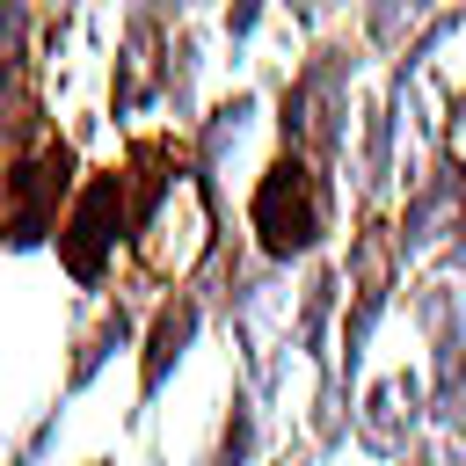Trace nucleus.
<instances>
[{"label":"nucleus","mask_w":466,"mask_h":466,"mask_svg":"<svg viewBox=\"0 0 466 466\" xmlns=\"http://www.w3.org/2000/svg\"><path fill=\"white\" fill-rule=\"evenodd\" d=\"M0 451H7V437H0Z\"/></svg>","instance_id":"obj_11"},{"label":"nucleus","mask_w":466,"mask_h":466,"mask_svg":"<svg viewBox=\"0 0 466 466\" xmlns=\"http://www.w3.org/2000/svg\"><path fill=\"white\" fill-rule=\"evenodd\" d=\"M335 233V175L299 153V146H269V160L255 167V189H248V240L269 269H291V262H313Z\"/></svg>","instance_id":"obj_1"},{"label":"nucleus","mask_w":466,"mask_h":466,"mask_svg":"<svg viewBox=\"0 0 466 466\" xmlns=\"http://www.w3.org/2000/svg\"><path fill=\"white\" fill-rule=\"evenodd\" d=\"M131 335H138V313H131V299H109V306L95 313V328L73 342V364H66V393H58V400H80V393L95 386V371H102L116 350H131Z\"/></svg>","instance_id":"obj_6"},{"label":"nucleus","mask_w":466,"mask_h":466,"mask_svg":"<svg viewBox=\"0 0 466 466\" xmlns=\"http://www.w3.org/2000/svg\"><path fill=\"white\" fill-rule=\"evenodd\" d=\"M255 124H262V95H255V87H233V95H226L211 116H197V138H189L197 167L218 182V175H226V160L248 146V131H255Z\"/></svg>","instance_id":"obj_5"},{"label":"nucleus","mask_w":466,"mask_h":466,"mask_svg":"<svg viewBox=\"0 0 466 466\" xmlns=\"http://www.w3.org/2000/svg\"><path fill=\"white\" fill-rule=\"evenodd\" d=\"M262 29V7H226V36L240 44V36H255Z\"/></svg>","instance_id":"obj_8"},{"label":"nucleus","mask_w":466,"mask_h":466,"mask_svg":"<svg viewBox=\"0 0 466 466\" xmlns=\"http://www.w3.org/2000/svg\"><path fill=\"white\" fill-rule=\"evenodd\" d=\"M87 466H116V459H87Z\"/></svg>","instance_id":"obj_10"},{"label":"nucleus","mask_w":466,"mask_h":466,"mask_svg":"<svg viewBox=\"0 0 466 466\" xmlns=\"http://www.w3.org/2000/svg\"><path fill=\"white\" fill-rule=\"evenodd\" d=\"M422 415H430V379L400 364V371H386V379L350 408V437H357V451H371V459L400 466V459L415 451Z\"/></svg>","instance_id":"obj_3"},{"label":"nucleus","mask_w":466,"mask_h":466,"mask_svg":"<svg viewBox=\"0 0 466 466\" xmlns=\"http://www.w3.org/2000/svg\"><path fill=\"white\" fill-rule=\"evenodd\" d=\"M29 29H36L29 7H0V116L36 102V87H29V66H36L29 58Z\"/></svg>","instance_id":"obj_7"},{"label":"nucleus","mask_w":466,"mask_h":466,"mask_svg":"<svg viewBox=\"0 0 466 466\" xmlns=\"http://www.w3.org/2000/svg\"><path fill=\"white\" fill-rule=\"evenodd\" d=\"M51 248H58V269L80 291H95L116 269V248H131V175H124V160L80 175V189H73Z\"/></svg>","instance_id":"obj_2"},{"label":"nucleus","mask_w":466,"mask_h":466,"mask_svg":"<svg viewBox=\"0 0 466 466\" xmlns=\"http://www.w3.org/2000/svg\"><path fill=\"white\" fill-rule=\"evenodd\" d=\"M400 466H437V451H430V444H415V451H408Z\"/></svg>","instance_id":"obj_9"},{"label":"nucleus","mask_w":466,"mask_h":466,"mask_svg":"<svg viewBox=\"0 0 466 466\" xmlns=\"http://www.w3.org/2000/svg\"><path fill=\"white\" fill-rule=\"evenodd\" d=\"M197 328H204V291H167L160 306H153V320H146V335H138V408H131V422H146V408L160 400V386L182 371V357L197 350Z\"/></svg>","instance_id":"obj_4"}]
</instances>
